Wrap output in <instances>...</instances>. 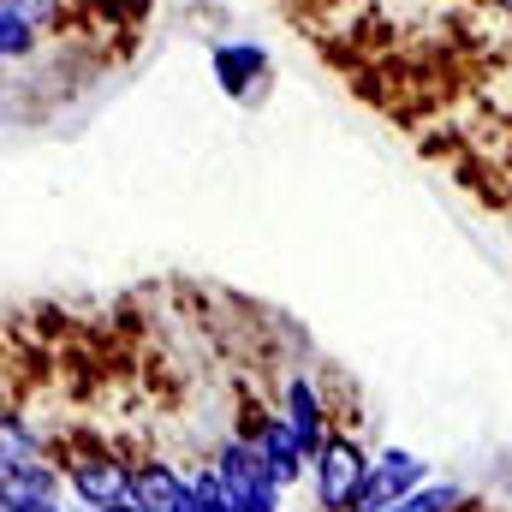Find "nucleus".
<instances>
[{
	"label": "nucleus",
	"instance_id": "1",
	"mask_svg": "<svg viewBox=\"0 0 512 512\" xmlns=\"http://www.w3.org/2000/svg\"><path fill=\"white\" fill-rule=\"evenodd\" d=\"M60 477L78 507H114L126 495V453L102 435H66L60 441Z\"/></svg>",
	"mask_w": 512,
	"mask_h": 512
},
{
	"label": "nucleus",
	"instance_id": "2",
	"mask_svg": "<svg viewBox=\"0 0 512 512\" xmlns=\"http://www.w3.org/2000/svg\"><path fill=\"white\" fill-rule=\"evenodd\" d=\"M364 471H370V453L352 429H328L322 447L310 453V489H316V507L322 512H352L358 489H364Z\"/></svg>",
	"mask_w": 512,
	"mask_h": 512
},
{
	"label": "nucleus",
	"instance_id": "3",
	"mask_svg": "<svg viewBox=\"0 0 512 512\" xmlns=\"http://www.w3.org/2000/svg\"><path fill=\"white\" fill-rule=\"evenodd\" d=\"M209 465L221 471V483H227V495L239 501V512H280V483L268 477L262 453H256L239 429L215 441V459H209Z\"/></svg>",
	"mask_w": 512,
	"mask_h": 512
},
{
	"label": "nucleus",
	"instance_id": "4",
	"mask_svg": "<svg viewBox=\"0 0 512 512\" xmlns=\"http://www.w3.org/2000/svg\"><path fill=\"white\" fill-rule=\"evenodd\" d=\"M417 483H429V459L411 447H382V453H370V471H364V489H358L352 512H387Z\"/></svg>",
	"mask_w": 512,
	"mask_h": 512
},
{
	"label": "nucleus",
	"instance_id": "5",
	"mask_svg": "<svg viewBox=\"0 0 512 512\" xmlns=\"http://www.w3.org/2000/svg\"><path fill=\"white\" fill-rule=\"evenodd\" d=\"M126 495L143 512H185L191 507V477L173 459L143 453V459H126Z\"/></svg>",
	"mask_w": 512,
	"mask_h": 512
},
{
	"label": "nucleus",
	"instance_id": "6",
	"mask_svg": "<svg viewBox=\"0 0 512 512\" xmlns=\"http://www.w3.org/2000/svg\"><path fill=\"white\" fill-rule=\"evenodd\" d=\"M209 66H215V84L233 96V102H262V90H268V48L251 42V36H239V42H215L209 48Z\"/></svg>",
	"mask_w": 512,
	"mask_h": 512
},
{
	"label": "nucleus",
	"instance_id": "7",
	"mask_svg": "<svg viewBox=\"0 0 512 512\" xmlns=\"http://www.w3.org/2000/svg\"><path fill=\"white\" fill-rule=\"evenodd\" d=\"M280 417L292 423V435L304 441V453H316V447H322V435L334 429V411H328L322 387L310 382L304 370H292V376L280 382Z\"/></svg>",
	"mask_w": 512,
	"mask_h": 512
},
{
	"label": "nucleus",
	"instance_id": "8",
	"mask_svg": "<svg viewBox=\"0 0 512 512\" xmlns=\"http://www.w3.org/2000/svg\"><path fill=\"white\" fill-rule=\"evenodd\" d=\"M36 459H48V447H42L36 423H30L24 411L0 405V477H6V471H18V465H36Z\"/></svg>",
	"mask_w": 512,
	"mask_h": 512
},
{
	"label": "nucleus",
	"instance_id": "9",
	"mask_svg": "<svg viewBox=\"0 0 512 512\" xmlns=\"http://www.w3.org/2000/svg\"><path fill=\"white\" fill-rule=\"evenodd\" d=\"M42 42H48V36L0 0V66H6V60H36V54H42Z\"/></svg>",
	"mask_w": 512,
	"mask_h": 512
},
{
	"label": "nucleus",
	"instance_id": "10",
	"mask_svg": "<svg viewBox=\"0 0 512 512\" xmlns=\"http://www.w3.org/2000/svg\"><path fill=\"white\" fill-rule=\"evenodd\" d=\"M465 501H471V495H465L459 483H417L405 501H393L387 512H459Z\"/></svg>",
	"mask_w": 512,
	"mask_h": 512
},
{
	"label": "nucleus",
	"instance_id": "11",
	"mask_svg": "<svg viewBox=\"0 0 512 512\" xmlns=\"http://www.w3.org/2000/svg\"><path fill=\"white\" fill-rule=\"evenodd\" d=\"M191 477V512H239V501L227 495V483H221V471L203 459L197 471H185Z\"/></svg>",
	"mask_w": 512,
	"mask_h": 512
},
{
	"label": "nucleus",
	"instance_id": "12",
	"mask_svg": "<svg viewBox=\"0 0 512 512\" xmlns=\"http://www.w3.org/2000/svg\"><path fill=\"white\" fill-rule=\"evenodd\" d=\"M66 501H36V507H0V512H60Z\"/></svg>",
	"mask_w": 512,
	"mask_h": 512
},
{
	"label": "nucleus",
	"instance_id": "13",
	"mask_svg": "<svg viewBox=\"0 0 512 512\" xmlns=\"http://www.w3.org/2000/svg\"><path fill=\"white\" fill-rule=\"evenodd\" d=\"M102 512H143V507H137V501H131V495H120V501H114V507H102Z\"/></svg>",
	"mask_w": 512,
	"mask_h": 512
},
{
	"label": "nucleus",
	"instance_id": "14",
	"mask_svg": "<svg viewBox=\"0 0 512 512\" xmlns=\"http://www.w3.org/2000/svg\"><path fill=\"white\" fill-rule=\"evenodd\" d=\"M495 6H501V12H507V18H512V0H495Z\"/></svg>",
	"mask_w": 512,
	"mask_h": 512
},
{
	"label": "nucleus",
	"instance_id": "15",
	"mask_svg": "<svg viewBox=\"0 0 512 512\" xmlns=\"http://www.w3.org/2000/svg\"><path fill=\"white\" fill-rule=\"evenodd\" d=\"M60 512H96V507H60Z\"/></svg>",
	"mask_w": 512,
	"mask_h": 512
},
{
	"label": "nucleus",
	"instance_id": "16",
	"mask_svg": "<svg viewBox=\"0 0 512 512\" xmlns=\"http://www.w3.org/2000/svg\"><path fill=\"white\" fill-rule=\"evenodd\" d=\"M185 512H191V507H185Z\"/></svg>",
	"mask_w": 512,
	"mask_h": 512
}]
</instances>
